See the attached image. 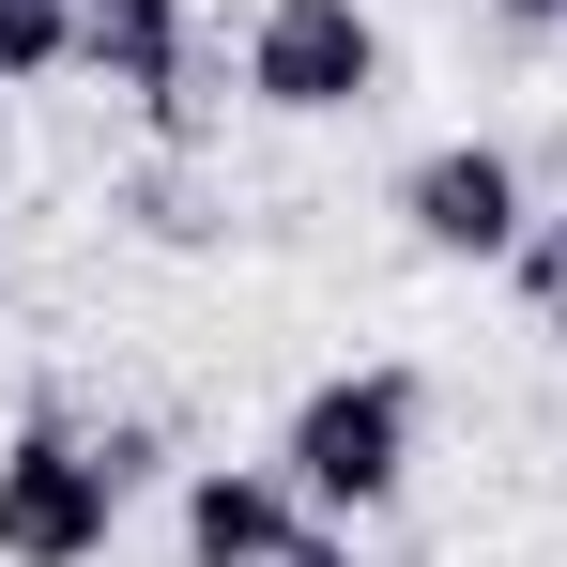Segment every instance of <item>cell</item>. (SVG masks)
I'll list each match as a JSON object with an SVG mask.
<instances>
[{
	"mask_svg": "<svg viewBox=\"0 0 567 567\" xmlns=\"http://www.w3.org/2000/svg\"><path fill=\"white\" fill-rule=\"evenodd\" d=\"M107 537H123V475L93 461L62 399H31L0 430V567H93Z\"/></svg>",
	"mask_w": 567,
	"mask_h": 567,
	"instance_id": "7a4b0ae2",
	"label": "cell"
},
{
	"mask_svg": "<svg viewBox=\"0 0 567 567\" xmlns=\"http://www.w3.org/2000/svg\"><path fill=\"white\" fill-rule=\"evenodd\" d=\"M414 430H430V383L414 369H338V383L291 399L277 475L322 506V522H369V506H399V475H414Z\"/></svg>",
	"mask_w": 567,
	"mask_h": 567,
	"instance_id": "6da1fadb",
	"label": "cell"
},
{
	"mask_svg": "<svg viewBox=\"0 0 567 567\" xmlns=\"http://www.w3.org/2000/svg\"><path fill=\"white\" fill-rule=\"evenodd\" d=\"M78 62H93L154 138H199V123H215V62H199L185 0H93V16H78Z\"/></svg>",
	"mask_w": 567,
	"mask_h": 567,
	"instance_id": "5b68a950",
	"label": "cell"
},
{
	"mask_svg": "<svg viewBox=\"0 0 567 567\" xmlns=\"http://www.w3.org/2000/svg\"><path fill=\"white\" fill-rule=\"evenodd\" d=\"M93 461L123 475V506H138V491L169 475V430H154V414H107V430H93Z\"/></svg>",
	"mask_w": 567,
	"mask_h": 567,
	"instance_id": "9c48e42d",
	"label": "cell"
},
{
	"mask_svg": "<svg viewBox=\"0 0 567 567\" xmlns=\"http://www.w3.org/2000/svg\"><path fill=\"white\" fill-rule=\"evenodd\" d=\"M491 16H506V31H567V0H491Z\"/></svg>",
	"mask_w": 567,
	"mask_h": 567,
	"instance_id": "8fae6325",
	"label": "cell"
},
{
	"mask_svg": "<svg viewBox=\"0 0 567 567\" xmlns=\"http://www.w3.org/2000/svg\"><path fill=\"white\" fill-rule=\"evenodd\" d=\"M291 567H369V553H353V537H338V522H322V537H307V553H291Z\"/></svg>",
	"mask_w": 567,
	"mask_h": 567,
	"instance_id": "7c38bea8",
	"label": "cell"
},
{
	"mask_svg": "<svg viewBox=\"0 0 567 567\" xmlns=\"http://www.w3.org/2000/svg\"><path fill=\"white\" fill-rule=\"evenodd\" d=\"M123 215H138V230H154V246H199V230H215V215H199V199L169 185V169H154V185H123Z\"/></svg>",
	"mask_w": 567,
	"mask_h": 567,
	"instance_id": "30bf717a",
	"label": "cell"
},
{
	"mask_svg": "<svg viewBox=\"0 0 567 567\" xmlns=\"http://www.w3.org/2000/svg\"><path fill=\"white\" fill-rule=\"evenodd\" d=\"M506 277H522V307H537V322L567 338V199L537 215V230H522V246H506Z\"/></svg>",
	"mask_w": 567,
	"mask_h": 567,
	"instance_id": "ba28073f",
	"label": "cell"
},
{
	"mask_svg": "<svg viewBox=\"0 0 567 567\" xmlns=\"http://www.w3.org/2000/svg\"><path fill=\"white\" fill-rule=\"evenodd\" d=\"M78 16H93V0H0V93L62 78V62H78Z\"/></svg>",
	"mask_w": 567,
	"mask_h": 567,
	"instance_id": "52a82bcc",
	"label": "cell"
},
{
	"mask_svg": "<svg viewBox=\"0 0 567 567\" xmlns=\"http://www.w3.org/2000/svg\"><path fill=\"white\" fill-rule=\"evenodd\" d=\"M399 230H414L430 261H506V246L537 230V185H522L506 138H430V154L399 169Z\"/></svg>",
	"mask_w": 567,
	"mask_h": 567,
	"instance_id": "277c9868",
	"label": "cell"
},
{
	"mask_svg": "<svg viewBox=\"0 0 567 567\" xmlns=\"http://www.w3.org/2000/svg\"><path fill=\"white\" fill-rule=\"evenodd\" d=\"M0 291H16V261H0Z\"/></svg>",
	"mask_w": 567,
	"mask_h": 567,
	"instance_id": "4fadbf2b",
	"label": "cell"
},
{
	"mask_svg": "<svg viewBox=\"0 0 567 567\" xmlns=\"http://www.w3.org/2000/svg\"><path fill=\"white\" fill-rule=\"evenodd\" d=\"M383 93V16L369 0H261L246 16V107L277 123H338Z\"/></svg>",
	"mask_w": 567,
	"mask_h": 567,
	"instance_id": "3957f363",
	"label": "cell"
},
{
	"mask_svg": "<svg viewBox=\"0 0 567 567\" xmlns=\"http://www.w3.org/2000/svg\"><path fill=\"white\" fill-rule=\"evenodd\" d=\"M307 537H322V506L277 461H199L185 475V567H291Z\"/></svg>",
	"mask_w": 567,
	"mask_h": 567,
	"instance_id": "8992f818",
	"label": "cell"
}]
</instances>
